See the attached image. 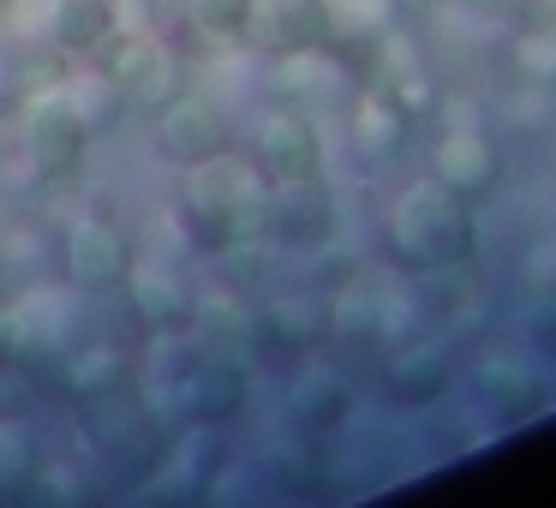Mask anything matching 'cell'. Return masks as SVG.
I'll use <instances>...</instances> for the list:
<instances>
[{
	"mask_svg": "<svg viewBox=\"0 0 556 508\" xmlns=\"http://www.w3.org/2000/svg\"><path fill=\"white\" fill-rule=\"evenodd\" d=\"M329 335V317L305 300H281L252 312V359L257 365H305V353Z\"/></svg>",
	"mask_w": 556,
	"mask_h": 508,
	"instance_id": "9a60e30c",
	"label": "cell"
},
{
	"mask_svg": "<svg viewBox=\"0 0 556 508\" xmlns=\"http://www.w3.org/2000/svg\"><path fill=\"white\" fill-rule=\"evenodd\" d=\"M472 389H479V401L491 412H503V419H527V412L544 407V389H539V377H532V365L520 359V353H484L479 371H472Z\"/></svg>",
	"mask_w": 556,
	"mask_h": 508,
	"instance_id": "d6986e66",
	"label": "cell"
},
{
	"mask_svg": "<svg viewBox=\"0 0 556 508\" xmlns=\"http://www.w3.org/2000/svg\"><path fill=\"white\" fill-rule=\"evenodd\" d=\"M66 329H73V300L61 288H18L0 300V341L13 347V365H54L66 353Z\"/></svg>",
	"mask_w": 556,
	"mask_h": 508,
	"instance_id": "52a82bcc",
	"label": "cell"
},
{
	"mask_svg": "<svg viewBox=\"0 0 556 508\" xmlns=\"http://www.w3.org/2000/svg\"><path fill=\"white\" fill-rule=\"evenodd\" d=\"M78 431H85V443L121 472H156L162 448H168V431H162L156 401L132 395V389L102 395V401H85V407H78Z\"/></svg>",
	"mask_w": 556,
	"mask_h": 508,
	"instance_id": "277c9868",
	"label": "cell"
},
{
	"mask_svg": "<svg viewBox=\"0 0 556 508\" xmlns=\"http://www.w3.org/2000/svg\"><path fill=\"white\" fill-rule=\"evenodd\" d=\"M431 180H443L455 198L479 204L503 180V150L479 132V126H443L431 144Z\"/></svg>",
	"mask_w": 556,
	"mask_h": 508,
	"instance_id": "7c38bea8",
	"label": "cell"
},
{
	"mask_svg": "<svg viewBox=\"0 0 556 508\" xmlns=\"http://www.w3.org/2000/svg\"><path fill=\"white\" fill-rule=\"evenodd\" d=\"M90 156V126L73 114V102L61 97V85L37 90L25 109V168L37 174V186H66L85 174Z\"/></svg>",
	"mask_w": 556,
	"mask_h": 508,
	"instance_id": "8992f818",
	"label": "cell"
},
{
	"mask_svg": "<svg viewBox=\"0 0 556 508\" xmlns=\"http://www.w3.org/2000/svg\"><path fill=\"white\" fill-rule=\"evenodd\" d=\"M515 73L532 78V85H556V18L527 13V25L515 30Z\"/></svg>",
	"mask_w": 556,
	"mask_h": 508,
	"instance_id": "d4e9b609",
	"label": "cell"
},
{
	"mask_svg": "<svg viewBox=\"0 0 556 508\" xmlns=\"http://www.w3.org/2000/svg\"><path fill=\"white\" fill-rule=\"evenodd\" d=\"M42 467V448L30 436V424L18 419H0V496H18Z\"/></svg>",
	"mask_w": 556,
	"mask_h": 508,
	"instance_id": "484cf974",
	"label": "cell"
},
{
	"mask_svg": "<svg viewBox=\"0 0 556 508\" xmlns=\"http://www.w3.org/2000/svg\"><path fill=\"white\" fill-rule=\"evenodd\" d=\"M54 371H61V389H66V401H73V407L132 389V359H126V347H114V341H85V347H66L61 359H54Z\"/></svg>",
	"mask_w": 556,
	"mask_h": 508,
	"instance_id": "e0dca14e",
	"label": "cell"
},
{
	"mask_svg": "<svg viewBox=\"0 0 556 508\" xmlns=\"http://www.w3.org/2000/svg\"><path fill=\"white\" fill-rule=\"evenodd\" d=\"M192 341L216 359H233L245 365L252 359V312L233 300L228 288L222 293H198V312H192Z\"/></svg>",
	"mask_w": 556,
	"mask_h": 508,
	"instance_id": "ffe728a7",
	"label": "cell"
},
{
	"mask_svg": "<svg viewBox=\"0 0 556 508\" xmlns=\"http://www.w3.org/2000/svg\"><path fill=\"white\" fill-rule=\"evenodd\" d=\"M407 126H413V114L401 109L383 85L359 90V102H353V150H359V162L395 156V150L407 144Z\"/></svg>",
	"mask_w": 556,
	"mask_h": 508,
	"instance_id": "7402d4cb",
	"label": "cell"
},
{
	"mask_svg": "<svg viewBox=\"0 0 556 508\" xmlns=\"http://www.w3.org/2000/svg\"><path fill=\"white\" fill-rule=\"evenodd\" d=\"M174 353L180 359L162 365L156 383H150V401H156L162 419L204 424V431H222V424L240 419L245 412V365L204 353L192 335H174Z\"/></svg>",
	"mask_w": 556,
	"mask_h": 508,
	"instance_id": "3957f363",
	"label": "cell"
},
{
	"mask_svg": "<svg viewBox=\"0 0 556 508\" xmlns=\"http://www.w3.org/2000/svg\"><path fill=\"white\" fill-rule=\"evenodd\" d=\"M174 228L204 257L252 252L257 240H269V180L257 174V162H240L233 150L216 162H198V168H186Z\"/></svg>",
	"mask_w": 556,
	"mask_h": 508,
	"instance_id": "6da1fadb",
	"label": "cell"
},
{
	"mask_svg": "<svg viewBox=\"0 0 556 508\" xmlns=\"http://www.w3.org/2000/svg\"><path fill=\"white\" fill-rule=\"evenodd\" d=\"M448 347L431 335H413V341H395L383 359V389L395 407H431L437 395L448 389Z\"/></svg>",
	"mask_w": 556,
	"mask_h": 508,
	"instance_id": "2e32d148",
	"label": "cell"
},
{
	"mask_svg": "<svg viewBox=\"0 0 556 508\" xmlns=\"http://www.w3.org/2000/svg\"><path fill=\"white\" fill-rule=\"evenodd\" d=\"M460 7H472V13H491V18H527L539 0H460Z\"/></svg>",
	"mask_w": 556,
	"mask_h": 508,
	"instance_id": "f546056e",
	"label": "cell"
},
{
	"mask_svg": "<svg viewBox=\"0 0 556 508\" xmlns=\"http://www.w3.org/2000/svg\"><path fill=\"white\" fill-rule=\"evenodd\" d=\"M520 281H527L532 293H556V233H544V240L527 245V257H520Z\"/></svg>",
	"mask_w": 556,
	"mask_h": 508,
	"instance_id": "83f0119b",
	"label": "cell"
},
{
	"mask_svg": "<svg viewBox=\"0 0 556 508\" xmlns=\"http://www.w3.org/2000/svg\"><path fill=\"white\" fill-rule=\"evenodd\" d=\"M126 300H132V317H138V329H144L150 341L192 335L198 293H192V281H186L180 269L156 264V257L132 264V276H126Z\"/></svg>",
	"mask_w": 556,
	"mask_h": 508,
	"instance_id": "8fae6325",
	"label": "cell"
},
{
	"mask_svg": "<svg viewBox=\"0 0 556 508\" xmlns=\"http://www.w3.org/2000/svg\"><path fill=\"white\" fill-rule=\"evenodd\" d=\"M336 49H365V42L389 37L401 18V0H317Z\"/></svg>",
	"mask_w": 556,
	"mask_h": 508,
	"instance_id": "603a6c76",
	"label": "cell"
},
{
	"mask_svg": "<svg viewBox=\"0 0 556 508\" xmlns=\"http://www.w3.org/2000/svg\"><path fill=\"white\" fill-rule=\"evenodd\" d=\"M132 264H138L132 233L109 216L73 221V233H66V245H61V269L78 293H121L126 276H132Z\"/></svg>",
	"mask_w": 556,
	"mask_h": 508,
	"instance_id": "ba28073f",
	"label": "cell"
},
{
	"mask_svg": "<svg viewBox=\"0 0 556 508\" xmlns=\"http://www.w3.org/2000/svg\"><path fill=\"white\" fill-rule=\"evenodd\" d=\"M156 150L174 168H198V162L228 156L233 126H228V114H222V102L198 97V90H180V97L156 114Z\"/></svg>",
	"mask_w": 556,
	"mask_h": 508,
	"instance_id": "9c48e42d",
	"label": "cell"
},
{
	"mask_svg": "<svg viewBox=\"0 0 556 508\" xmlns=\"http://www.w3.org/2000/svg\"><path fill=\"white\" fill-rule=\"evenodd\" d=\"M61 97L73 102V114L90 126V138H102V132H114V126L126 120V97L114 90V78L102 73L97 61L85 66V73H66L61 78Z\"/></svg>",
	"mask_w": 556,
	"mask_h": 508,
	"instance_id": "cb8c5ba5",
	"label": "cell"
},
{
	"mask_svg": "<svg viewBox=\"0 0 556 508\" xmlns=\"http://www.w3.org/2000/svg\"><path fill=\"white\" fill-rule=\"evenodd\" d=\"M42 264H49V240L37 228L13 221V228L0 233V269H42Z\"/></svg>",
	"mask_w": 556,
	"mask_h": 508,
	"instance_id": "4316f807",
	"label": "cell"
},
{
	"mask_svg": "<svg viewBox=\"0 0 556 508\" xmlns=\"http://www.w3.org/2000/svg\"><path fill=\"white\" fill-rule=\"evenodd\" d=\"M97 66L114 78V90L126 97V114H144V120H156V114L186 90V61L162 37L132 30V25H121L109 42H102Z\"/></svg>",
	"mask_w": 556,
	"mask_h": 508,
	"instance_id": "5b68a950",
	"label": "cell"
},
{
	"mask_svg": "<svg viewBox=\"0 0 556 508\" xmlns=\"http://www.w3.org/2000/svg\"><path fill=\"white\" fill-rule=\"evenodd\" d=\"M114 30H121V0H49L42 42H54L73 61H97Z\"/></svg>",
	"mask_w": 556,
	"mask_h": 508,
	"instance_id": "ac0fdd59",
	"label": "cell"
},
{
	"mask_svg": "<svg viewBox=\"0 0 556 508\" xmlns=\"http://www.w3.org/2000/svg\"><path fill=\"white\" fill-rule=\"evenodd\" d=\"M269 240L288 252H324L336 240V192L324 174L269 180Z\"/></svg>",
	"mask_w": 556,
	"mask_h": 508,
	"instance_id": "30bf717a",
	"label": "cell"
},
{
	"mask_svg": "<svg viewBox=\"0 0 556 508\" xmlns=\"http://www.w3.org/2000/svg\"><path fill=\"white\" fill-rule=\"evenodd\" d=\"M348 412H353V389L341 383L336 371H324V365H305V371L293 377V389H288V419L300 424V431L324 436V431H336V424H348Z\"/></svg>",
	"mask_w": 556,
	"mask_h": 508,
	"instance_id": "44dd1931",
	"label": "cell"
},
{
	"mask_svg": "<svg viewBox=\"0 0 556 508\" xmlns=\"http://www.w3.org/2000/svg\"><path fill=\"white\" fill-rule=\"evenodd\" d=\"M472 252H479V221H472L467 198H455L443 180L401 186L395 204H389V228H383V264L395 276L472 264Z\"/></svg>",
	"mask_w": 556,
	"mask_h": 508,
	"instance_id": "7a4b0ae2",
	"label": "cell"
},
{
	"mask_svg": "<svg viewBox=\"0 0 556 508\" xmlns=\"http://www.w3.org/2000/svg\"><path fill=\"white\" fill-rule=\"evenodd\" d=\"M527 347L539 353V359H556V293H544V305L532 312V323H527Z\"/></svg>",
	"mask_w": 556,
	"mask_h": 508,
	"instance_id": "f1b7e54d",
	"label": "cell"
},
{
	"mask_svg": "<svg viewBox=\"0 0 556 508\" xmlns=\"http://www.w3.org/2000/svg\"><path fill=\"white\" fill-rule=\"evenodd\" d=\"M245 42L281 54H312V49H336L324 25V7L317 0H252V18H245Z\"/></svg>",
	"mask_w": 556,
	"mask_h": 508,
	"instance_id": "5bb4252c",
	"label": "cell"
},
{
	"mask_svg": "<svg viewBox=\"0 0 556 508\" xmlns=\"http://www.w3.org/2000/svg\"><path fill=\"white\" fill-rule=\"evenodd\" d=\"M174 7H186V0H174Z\"/></svg>",
	"mask_w": 556,
	"mask_h": 508,
	"instance_id": "4dcf8cb0",
	"label": "cell"
},
{
	"mask_svg": "<svg viewBox=\"0 0 556 508\" xmlns=\"http://www.w3.org/2000/svg\"><path fill=\"white\" fill-rule=\"evenodd\" d=\"M252 162L264 180H305V174H324V138L300 109H269L257 120Z\"/></svg>",
	"mask_w": 556,
	"mask_h": 508,
	"instance_id": "4fadbf2b",
	"label": "cell"
}]
</instances>
